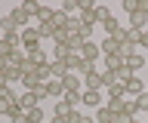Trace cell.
I'll return each mask as SVG.
<instances>
[{"label":"cell","mask_w":148,"mask_h":123,"mask_svg":"<svg viewBox=\"0 0 148 123\" xmlns=\"http://www.w3.org/2000/svg\"><path fill=\"white\" fill-rule=\"evenodd\" d=\"M83 89H96V92H102V74H99V71L83 77Z\"/></svg>","instance_id":"cell-17"},{"label":"cell","mask_w":148,"mask_h":123,"mask_svg":"<svg viewBox=\"0 0 148 123\" xmlns=\"http://www.w3.org/2000/svg\"><path fill=\"white\" fill-rule=\"evenodd\" d=\"M40 31H37V25H28V28H22V46L25 49H37L40 46Z\"/></svg>","instance_id":"cell-2"},{"label":"cell","mask_w":148,"mask_h":123,"mask_svg":"<svg viewBox=\"0 0 148 123\" xmlns=\"http://www.w3.org/2000/svg\"><path fill=\"white\" fill-rule=\"evenodd\" d=\"M9 16H12V19L18 22V28H28V16H25V12H22V6H16V10L9 12Z\"/></svg>","instance_id":"cell-27"},{"label":"cell","mask_w":148,"mask_h":123,"mask_svg":"<svg viewBox=\"0 0 148 123\" xmlns=\"http://www.w3.org/2000/svg\"><path fill=\"white\" fill-rule=\"evenodd\" d=\"M123 12H130V16L139 12V0H123Z\"/></svg>","instance_id":"cell-29"},{"label":"cell","mask_w":148,"mask_h":123,"mask_svg":"<svg viewBox=\"0 0 148 123\" xmlns=\"http://www.w3.org/2000/svg\"><path fill=\"white\" fill-rule=\"evenodd\" d=\"M62 102H68L74 111H77V105H80V92H65V99H62Z\"/></svg>","instance_id":"cell-28"},{"label":"cell","mask_w":148,"mask_h":123,"mask_svg":"<svg viewBox=\"0 0 148 123\" xmlns=\"http://www.w3.org/2000/svg\"><path fill=\"white\" fill-rule=\"evenodd\" d=\"M71 111H74V108H71L68 102H56V114H53V117H62V120H65Z\"/></svg>","instance_id":"cell-25"},{"label":"cell","mask_w":148,"mask_h":123,"mask_svg":"<svg viewBox=\"0 0 148 123\" xmlns=\"http://www.w3.org/2000/svg\"><path fill=\"white\" fill-rule=\"evenodd\" d=\"M99 49H102V56H105V58H108V56H117V52H123L117 37H105V40L99 43Z\"/></svg>","instance_id":"cell-8"},{"label":"cell","mask_w":148,"mask_h":123,"mask_svg":"<svg viewBox=\"0 0 148 123\" xmlns=\"http://www.w3.org/2000/svg\"><path fill=\"white\" fill-rule=\"evenodd\" d=\"M92 16H96V22H99V25H105V22L111 19V10H108V6H102V3H96V10H92Z\"/></svg>","instance_id":"cell-22"},{"label":"cell","mask_w":148,"mask_h":123,"mask_svg":"<svg viewBox=\"0 0 148 123\" xmlns=\"http://www.w3.org/2000/svg\"><path fill=\"white\" fill-rule=\"evenodd\" d=\"M80 105L99 111V108H102V92H96V89H83V92H80Z\"/></svg>","instance_id":"cell-7"},{"label":"cell","mask_w":148,"mask_h":123,"mask_svg":"<svg viewBox=\"0 0 148 123\" xmlns=\"http://www.w3.org/2000/svg\"><path fill=\"white\" fill-rule=\"evenodd\" d=\"M71 56H74V52H71L68 46H56V49H53V62H68Z\"/></svg>","instance_id":"cell-23"},{"label":"cell","mask_w":148,"mask_h":123,"mask_svg":"<svg viewBox=\"0 0 148 123\" xmlns=\"http://www.w3.org/2000/svg\"><path fill=\"white\" fill-rule=\"evenodd\" d=\"M127 123H142V120H139V117H127Z\"/></svg>","instance_id":"cell-35"},{"label":"cell","mask_w":148,"mask_h":123,"mask_svg":"<svg viewBox=\"0 0 148 123\" xmlns=\"http://www.w3.org/2000/svg\"><path fill=\"white\" fill-rule=\"evenodd\" d=\"M127 28V25H120L117 19H114V16H111L108 22H105V25H102V31H105V34H108V37H120V31Z\"/></svg>","instance_id":"cell-15"},{"label":"cell","mask_w":148,"mask_h":123,"mask_svg":"<svg viewBox=\"0 0 148 123\" xmlns=\"http://www.w3.org/2000/svg\"><path fill=\"white\" fill-rule=\"evenodd\" d=\"M18 105H22V111H28V108H37V105H40V95H37L34 89H25V92L18 95Z\"/></svg>","instance_id":"cell-12"},{"label":"cell","mask_w":148,"mask_h":123,"mask_svg":"<svg viewBox=\"0 0 148 123\" xmlns=\"http://www.w3.org/2000/svg\"><path fill=\"white\" fill-rule=\"evenodd\" d=\"M22 12H25L28 19H34V16H40V3H34V0H28V3H22Z\"/></svg>","instance_id":"cell-24"},{"label":"cell","mask_w":148,"mask_h":123,"mask_svg":"<svg viewBox=\"0 0 148 123\" xmlns=\"http://www.w3.org/2000/svg\"><path fill=\"white\" fill-rule=\"evenodd\" d=\"M120 83V74H114V71H102V89H111V86Z\"/></svg>","instance_id":"cell-21"},{"label":"cell","mask_w":148,"mask_h":123,"mask_svg":"<svg viewBox=\"0 0 148 123\" xmlns=\"http://www.w3.org/2000/svg\"><path fill=\"white\" fill-rule=\"evenodd\" d=\"M62 12H65V16H74V12H80V3H77V0H65Z\"/></svg>","instance_id":"cell-26"},{"label":"cell","mask_w":148,"mask_h":123,"mask_svg":"<svg viewBox=\"0 0 148 123\" xmlns=\"http://www.w3.org/2000/svg\"><path fill=\"white\" fill-rule=\"evenodd\" d=\"M0 80L6 86H16V83H22V68H16V65H9L3 74H0Z\"/></svg>","instance_id":"cell-10"},{"label":"cell","mask_w":148,"mask_h":123,"mask_svg":"<svg viewBox=\"0 0 148 123\" xmlns=\"http://www.w3.org/2000/svg\"><path fill=\"white\" fill-rule=\"evenodd\" d=\"M6 68H9V56H3V52H0V74H3Z\"/></svg>","instance_id":"cell-33"},{"label":"cell","mask_w":148,"mask_h":123,"mask_svg":"<svg viewBox=\"0 0 148 123\" xmlns=\"http://www.w3.org/2000/svg\"><path fill=\"white\" fill-rule=\"evenodd\" d=\"M105 71L123 74V71H127V56H123V52H117V56H108V58H105Z\"/></svg>","instance_id":"cell-4"},{"label":"cell","mask_w":148,"mask_h":123,"mask_svg":"<svg viewBox=\"0 0 148 123\" xmlns=\"http://www.w3.org/2000/svg\"><path fill=\"white\" fill-rule=\"evenodd\" d=\"M83 117H86V114H80V111H71L68 117H65V123H83Z\"/></svg>","instance_id":"cell-30"},{"label":"cell","mask_w":148,"mask_h":123,"mask_svg":"<svg viewBox=\"0 0 148 123\" xmlns=\"http://www.w3.org/2000/svg\"><path fill=\"white\" fill-rule=\"evenodd\" d=\"M120 83H123V89H127V99H139V95L148 89V86L142 83V77H139V74H130L127 80H120Z\"/></svg>","instance_id":"cell-1"},{"label":"cell","mask_w":148,"mask_h":123,"mask_svg":"<svg viewBox=\"0 0 148 123\" xmlns=\"http://www.w3.org/2000/svg\"><path fill=\"white\" fill-rule=\"evenodd\" d=\"M9 120H12V123H28V117H25V111H18V114H12Z\"/></svg>","instance_id":"cell-32"},{"label":"cell","mask_w":148,"mask_h":123,"mask_svg":"<svg viewBox=\"0 0 148 123\" xmlns=\"http://www.w3.org/2000/svg\"><path fill=\"white\" fill-rule=\"evenodd\" d=\"M25 117H28V123H46V114H43V108H40V105H37V108H28Z\"/></svg>","instance_id":"cell-19"},{"label":"cell","mask_w":148,"mask_h":123,"mask_svg":"<svg viewBox=\"0 0 148 123\" xmlns=\"http://www.w3.org/2000/svg\"><path fill=\"white\" fill-rule=\"evenodd\" d=\"M46 95L62 102V99H65V83H62V80H46Z\"/></svg>","instance_id":"cell-13"},{"label":"cell","mask_w":148,"mask_h":123,"mask_svg":"<svg viewBox=\"0 0 148 123\" xmlns=\"http://www.w3.org/2000/svg\"><path fill=\"white\" fill-rule=\"evenodd\" d=\"M46 123H65V120H62V117H49Z\"/></svg>","instance_id":"cell-34"},{"label":"cell","mask_w":148,"mask_h":123,"mask_svg":"<svg viewBox=\"0 0 148 123\" xmlns=\"http://www.w3.org/2000/svg\"><path fill=\"white\" fill-rule=\"evenodd\" d=\"M62 83H65V92H80L83 89V77L74 74V71H68V74L62 77Z\"/></svg>","instance_id":"cell-5"},{"label":"cell","mask_w":148,"mask_h":123,"mask_svg":"<svg viewBox=\"0 0 148 123\" xmlns=\"http://www.w3.org/2000/svg\"><path fill=\"white\" fill-rule=\"evenodd\" d=\"M25 49V46H22ZM25 56H28V62H31V65H37V68H46L49 65V62H53V58H49V52H46V49H25Z\"/></svg>","instance_id":"cell-3"},{"label":"cell","mask_w":148,"mask_h":123,"mask_svg":"<svg viewBox=\"0 0 148 123\" xmlns=\"http://www.w3.org/2000/svg\"><path fill=\"white\" fill-rule=\"evenodd\" d=\"M46 71H49V80H62V77L68 74V65H65V62H49Z\"/></svg>","instance_id":"cell-14"},{"label":"cell","mask_w":148,"mask_h":123,"mask_svg":"<svg viewBox=\"0 0 148 123\" xmlns=\"http://www.w3.org/2000/svg\"><path fill=\"white\" fill-rule=\"evenodd\" d=\"M139 114H142L139 99H127V105H123V117H139Z\"/></svg>","instance_id":"cell-18"},{"label":"cell","mask_w":148,"mask_h":123,"mask_svg":"<svg viewBox=\"0 0 148 123\" xmlns=\"http://www.w3.org/2000/svg\"><path fill=\"white\" fill-rule=\"evenodd\" d=\"M145 95H148V89H145Z\"/></svg>","instance_id":"cell-37"},{"label":"cell","mask_w":148,"mask_h":123,"mask_svg":"<svg viewBox=\"0 0 148 123\" xmlns=\"http://www.w3.org/2000/svg\"><path fill=\"white\" fill-rule=\"evenodd\" d=\"M18 22L12 19V16H3V19H0V37H9V34H18Z\"/></svg>","instance_id":"cell-9"},{"label":"cell","mask_w":148,"mask_h":123,"mask_svg":"<svg viewBox=\"0 0 148 123\" xmlns=\"http://www.w3.org/2000/svg\"><path fill=\"white\" fill-rule=\"evenodd\" d=\"M145 114H148V111H145Z\"/></svg>","instance_id":"cell-38"},{"label":"cell","mask_w":148,"mask_h":123,"mask_svg":"<svg viewBox=\"0 0 148 123\" xmlns=\"http://www.w3.org/2000/svg\"><path fill=\"white\" fill-rule=\"evenodd\" d=\"M92 120H96V123H114V120H117V114H111L108 108L102 105L99 111H96V117H92Z\"/></svg>","instance_id":"cell-20"},{"label":"cell","mask_w":148,"mask_h":123,"mask_svg":"<svg viewBox=\"0 0 148 123\" xmlns=\"http://www.w3.org/2000/svg\"><path fill=\"white\" fill-rule=\"evenodd\" d=\"M142 68H145V56H142L139 49H136V52H130V56H127V71H130V74H136V71H142Z\"/></svg>","instance_id":"cell-11"},{"label":"cell","mask_w":148,"mask_h":123,"mask_svg":"<svg viewBox=\"0 0 148 123\" xmlns=\"http://www.w3.org/2000/svg\"><path fill=\"white\" fill-rule=\"evenodd\" d=\"M139 49H148V28L139 31Z\"/></svg>","instance_id":"cell-31"},{"label":"cell","mask_w":148,"mask_h":123,"mask_svg":"<svg viewBox=\"0 0 148 123\" xmlns=\"http://www.w3.org/2000/svg\"><path fill=\"white\" fill-rule=\"evenodd\" d=\"M83 123H96V120H92V117H83Z\"/></svg>","instance_id":"cell-36"},{"label":"cell","mask_w":148,"mask_h":123,"mask_svg":"<svg viewBox=\"0 0 148 123\" xmlns=\"http://www.w3.org/2000/svg\"><path fill=\"white\" fill-rule=\"evenodd\" d=\"M99 56H102L99 43H92V40H86V43L80 46V58H83V62H92V65H96V58H99Z\"/></svg>","instance_id":"cell-6"},{"label":"cell","mask_w":148,"mask_h":123,"mask_svg":"<svg viewBox=\"0 0 148 123\" xmlns=\"http://www.w3.org/2000/svg\"><path fill=\"white\" fill-rule=\"evenodd\" d=\"M145 25H148V12H133L130 16V28H136V31H145Z\"/></svg>","instance_id":"cell-16"}]
</instances>
